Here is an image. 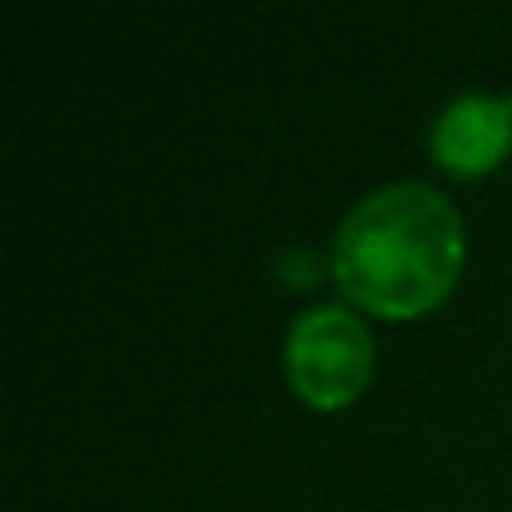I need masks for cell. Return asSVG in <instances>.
<instances>
[{
    "mask_svg": "<svg viewBox=\"0 0 512 512\" xmlns=\"http://www.w3.org/2000/svg\"><path fill=\"white\" fill-rule=\"evenodd\" d=\"M512 149V104L490 95H463L436 117L432 153L450 171L481 176Z\"/></svg>",
    "mask_w": 512,
    "mask_h": 512,
    "instance_id": "obj_3",
    "label": "cell"
},
{
    "mask_svg": "<svg viewBox=\"0 0 512 512\" xmlns=\"http://www.w3.org/2000/svg\"><path fill=\"white\" fill-rule=\"evenodd\" d=\"M288 382L306 405L342 409L364 391L373 373V342L364 324L342 306H315L288 333Z\"/></svg>",
    "mask_w": 512,
    "mask_h": 512,
    "instance_id": "obj_2",
    "label": "cell"
},
{
    "mask_svg": "<svg viewBox=\"0 0 512 512\" xmlns=\"http://www.w3.org/2000/svg\"><path fill=\"white\" fill-rule=\"evenodd\" d=\"M337 283L373 315L409 319L450 297L463 270V225L427 185L369 194L337 234Z\"/></svg>",
    "mask_w": 512,
    "mask_h": 512,
    "instance_id": "obj_1",
    "label": "cell"
}]
</instances>
